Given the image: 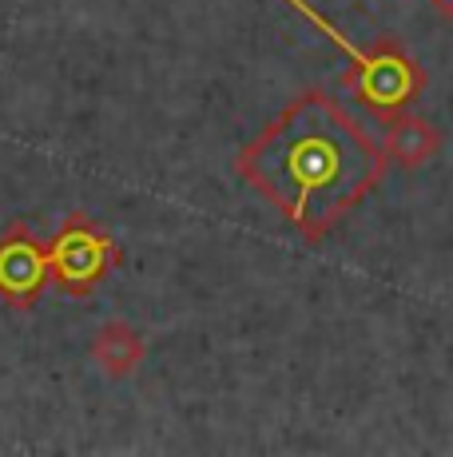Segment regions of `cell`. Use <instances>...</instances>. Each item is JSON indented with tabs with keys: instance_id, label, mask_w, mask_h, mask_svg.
Listing matches in <instances>:
<instances>
[{
	"instance_id": "6da1fadb",
	"label": "cell",
	"mask_w": 453,
	"mask_h": 457,
	"mask_svg": "<svg viewBox=\"0 0 453 457\" xmlns=\"http://www.w3.org/2000/svg\"><path fill=\"white\" fill-rule=\"evenodd\" d=\"M235 171L307 243H322L390 171L386 147L322 87L294 96L235 155Z\"/></svg>"
},
{
	"instance_id": "5b68a950",
	"label": "cell",
	"mask_w": 453,
	"mask_h": 457,
	"mask_svg": "<svg viewBox=\"0 0 453 457\" xmlns=\"http://www.w3.org/2000/svg\"><path fill=\"white\" fill-rule=\"evenodd\" d=\"M382 147H386L390 163H398L402 171H417V167H425L430 160H438L441 147H446V136L438 131V124H430L417 112H402V116H394L386 124Z\"/></svg>"
},
{
	"instance_id": "3957f363",
	"label": "cell",
	"mask_w": 453,
	"mask_h": 457,
	"mask_svg": "<svg viewBox=\"0 0 453 457\" xmlns=\"http://www.w3.org/2000/svg\"><path fill=\"white\" fill-rule=\"evenodd\" d=\"M48 262H52V283L60 291L72 298H88L119 262V243L103 227H95L88 215L76 211V215H68L60 223L56 239L48 247Z\"/></svg>"
},
{
	"instance_id": "52a82bcc",
	"label": "cell",
	"mask_w": 453,
	"mask_h": 457,
	"mask_svg": "<svg viewBox=\"0 0 453 457\" xmlns=\"http://www.w3.org/2000/svg\"><path fill=\"white\" fill-rule=\"evenodd\" d=\"M425 4H430L441 21H453V0H425Z\"/></svg>"
},
{
	"instance_id": "8992f818",
	"label": "cell",
	"mask_w": 453,
	"mask_h": 457,
	"mask_svg": "<svg viewBox=\"0 0 453 457\" xmlns=\"http://www.w3.org/2000/svg\"><path fill=\"white\" fill-rule=\"evenodd\" d=\"M88 358L100 366V374L132 378L147 358V342L139 338V330H132L128 322H103L88 346Z\"/></svg>"
},
{
	"instance_id": "7a4b0ae2",
	"label": "cell",
	"mask_w": 453,
	"mask_h": 457,
	"mask_svg": "<svg viewBox=\"0 0 453 457\" xmlns=\"http://www.w3.org/2000/svg\"><path fill=\"white\" fill-rule=\"evenodd\" d=\"M286 4H291L310 29H318L322 37L350 60V72H346L342 80H346V87H350V96L370 112L374 120L390 124L394 116H402V112H409L417 100H422L425 72H422V64L402 48V40L382 37V40H374L370 48H358V44L346 37L338 24H330L310 0H286Z\"/></svg>"
},
{
	"instance_id": "277c9868",
	"label": "cell",
	"mask_w": 453,
	"mask_h": 457,
	"mask_svg": "<svg viewBox=\"0 0 453 457\" xmlns=\"http://www.w3.org/2000/svg\"><path fill=\"white\" fill-rule=\"evenodd\" d=\"M52 283L48 247L24 223H12L0 235V298L16 311H29Z\"/></svg>"
}]
</instances>
